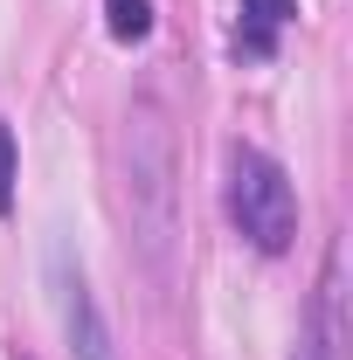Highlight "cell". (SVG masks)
Here are the masks:
<instances>
[{"mask_svg": "<svg viewBox=\"0 0 353 360\" xmlns=\"http://www.w3.org/2000/svg\"><path fill=\"white\" fill-rule=\"evenodd\" d=\"M111 35L118 42H146L153 35V0H111Z\"/></svg>", "mask_w": 353, "mask_h": 360, "instance_id": "5b68a950", "label": "cell"}, {"mask_svg": "<svg viewBox=\"0 0 353 360\" xmlns=\"http://www.w3.org/2000/svg\"><path fill=\"white\" fill-rule=\"evenodd\" d=\"M236 56H270L277 49V28L298 14V0H236Z\"/></svg>", "mask_w": 353, "mask_h": 360, "instance_id": "277c9868", "label": "cell"}, {"mask_svg": "<svg viewBox=\"0 0 353 360\" xmlns=\"http://www.w3.org/2000/svg\"><path fill=\"white\" fill-rule=\"evenodd\" d=\"M118 208L153 291H180V160L174 125L153 97H139L118 125Z\"/></svg>", "mask_w": 353, "mask_h": 360, "instance_id": "6da1fadb", "label": "cell"}, {"mask_svg": "<svg viewBox=\"0 0 353 360\" xmlns=\"http://www.w3.org/2000/svg\"><path fill=\"white\" fill-rule=\"evenodd\" d=\"M229 215H236V229H243L264 257L291 250V236H298L291 174H284L270 153H257V146H236V153H229Z\"/></svg>", "mask_w": 353, "mask_h": 360, "instance_id": "7a4b0ae2", "label": "cell"}, {"mask_svg": "<svg viewBox=\"0 0 353 360\" xmlns=\"http://www.w3.org/2000/svg\"><path fill=\"white\" fill-rule=\"evenodd\" d=\"M49 284H56L63 333H70L77 360H118V347H111V326H104V312H97V298H90V284H84V264H77L63 243L49 250Z\"/></svg>", "mask_w": 353, "mask_h": 360, "instance_id": "3957f363", "label": "cell"}, {"mask_svg": "<svg viewBox=\"0 0 353 360\" xmlns=\"http://www.w3.org/2000/svg\"><path fill=\"white\" fill-rule=\"evenodd\" d=\"M7 201H14V132L0 125V215H7Z\"/></svg>", "mask_w": 353, "mask_h": 360, "instance_id": "8992f818", "label": "cell"}]
</instances>
